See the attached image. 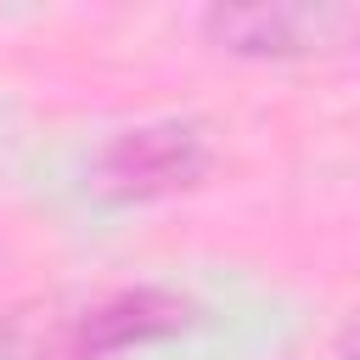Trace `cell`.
<instances>
[{
    "instance_id": "6da1fadb",
    "label": "cell",
    "mask_w": 360,
    "mask_h": 360,
    "mask_svg": "<svg viewBox=\"0 0 360 360\" xmlns=\"http://www.w3.org/2000/svg\"><path fill=\"white\" fill-rule=\"evenodd\" d=\"M202 309L169 287H101V292H39L0 315L6 360H101L135 343L180 338Z\"/></svg>"
},
{
    "instance_id": "7a4b0ae2",
    "label": "cell",
    "mask_w": 360,
    "mask_h": 360,
    "mask_svg": "<svg viewBox=\"0 0 360 360\" xmlns=\"http://www.w3.org/2000/svg\"><path fill=\"white\" fill-rule=\"evenodd\" d=\"M208 174V141L197 124H141L118 129L90 158V191L107 202H152L169 191H186Z\"/></svg>"
},
{
    "instance_id": "3957f363",
    "label": "cell",
    "mask_w": 360,
    "mask_h": 360,
    "mask_svg": "<svg viewBox=\"0 0 360 360\" xmlns=\"http://www.w3.org/2000/svg\"><path fill=\"white\" fill-rule=\"evenodd\" d=\"M354 28H360L354 11L309 6V0H259V6H208L202 11V39L231 56H248V62L315 56V51L349 45Z\"/></svg>"
},
{
    "instance_id": "277c9868",
    "label": "cell",
    "mask_w": 360,
    "mask_h": 360,
    "mask_svg": "<svg viewBox=\"0 0 360 360\" xmlns=\"http://www.w3.org/2000/svg\"><path fill=\"white\" fill-rule=\"evenodd\" d=\"M338 360H360V309H354V321H349L343 338H338Z\"/></svg>"
}]
</instances>
